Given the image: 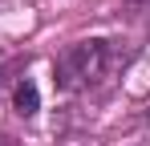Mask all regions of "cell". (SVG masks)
<instances>
[{
    "label": "cell",
    "mask_w": 150,
    "mask_h": 146,
    "mask_svg": "<svg viewBox=\"0 0 150 146\" xmlns=\"http://www.w3.org/2000/svg\"><path fill=\"white\" fill-rule=\"evenodd\" d=\"M114 61H118L114 45L101 41V37H89V41H77V45L65 49V53L57 57L53 73H57V85H61V89L77 94V89L101 85V81L110 77V69H114Z\"/></svg>",
    "instance_id": "obj_1"
},
{
    "label": "cell",
    "mask_w": 150,
    "mask_h": 146,
    "mask_svg": "<svg viewBox=\"0 0 150 146\" xmlns=\"http://www.w3.org/2000/svg\"><path fill=\"white\" fill-rule=\"evenodd\" d=\"M16 114H25V118L37 114V85L33 81H21L16 85Z\"/></svg>",
    "instance_id": "obj_2"
},
{
    "label": "cell",
    "mask_w": 150,
    "mask_h": 146,
    "mask_svg": "<svg viewBox=\"0 0 150 146\" xmlns=\"http://www.w3.org/2000/svg\"><path fill=\"white\" fill-rule=\"evenodd\" d=\"M12 69H16V65H0V89H4V77H8Z\"/></svg>",
    "instance_id": "obj_3"
},
{
    "label": "cell",
    "mask_w": 150,
    "mask_h": 146,
    "mask_svg": "<svg viewBox=\"0 0 150 146\" xmlns=\"http://www.w3.org/2000/svg\"><path fill=\"white\" fill-rule=\"evenodd\" d=\"M126 4H130V8H146L150 0H126Z\"/></svg>",
    "instance_id": "obj_4"
}]
</instances>
